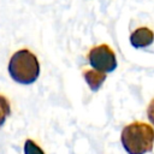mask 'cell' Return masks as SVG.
<instances>
[{
  "label": "cell",
  "instance_id": "obj_1",
  "mask_svg": "<svg viewBox=\"0 0 154 154\" xmlns=\"http://www.w3.org/2000/svg\"><path fill=\"white\" fill-rule=\"evenodd\" d=\"M120 142L128 154H146L154 147V129L147 123L132 122L123 128Z\"/></svg>",
  "mask_w": 154,
  "mask_h": 154
},
{
  "label": "cell",
  "instance_id": "obj_2",
  "mask_svg": "<svg viewBox=\"0 0 154 154\" xmlns=\"http://www.w3.org/2000/svg\"><path fill=\"white\" fill-rule=\"evenodd\" d=\"M10 77L19 84H31L40 76L37 57L29 49H19L12 54L7 65Z\"/></svg>",
  "mask_w": 154,
  "mask_h": 154
},
{
  "label": "cell",
  "instance_id": "obj_3",
  "mask_svg": "<svg viewBox=\"0 0 154 154\" xmlns=\"http://www.w3.org/2000/svg\"><path fill=\"white\" fill-rule=\"evenodd\" d=\"M87 57H88L89 65L91 66V69L96 71H100L107 75L117 69L118 64H117L116 53L106 43L91 47Z\"/></svg>",
  "mask_w": 154,
  "mask_h": 154
},
{
  "label": "cell",
  "instance_id": "obj_4",
  "mask_svg": "<svg viewBox=\"0 0 154 154\" xmlns=\"http://www.w3.org/2000/svg\"><path fill=\"white\" fill-rule=\"evenodd\" d=\"M154 41V32L147 26L137 28L130 35V43L135 48H144L153 43Z\"/></svg>",
  "mask_w": 154,
  "mask_h": 154
},
{
  "label": "cell",
  "instance_id": "obj_5",
  "mask_svg": "<svg viewBox=\"0 0 154 154\" xmlns=\"http://www.w3.org/2000/svg\"><path fill=\"white\" fill-rule=\"evenodd\" d=\"M83 77L84 81L87 82L88 87L90 88L91 91H97L101 85L103 84V82L106 81L107 75L100 71H96L94 69H84L83 70Z\"/></svg>",
  "mask_w": 154,
  "mask_h": 154
},
{
  "label": "cell",
  "instance_id": "obj_6",
  "mask_svg": "<svg viewBox=\"0 0 154 154\" xmlns=\"http://www.w3.org/2000/svg\"><path fill=\"white\" fill-rule=\"evenodd\" d=\"M11 114V105L8 99L0 94V126L6 122L7 117Z\"/></svg>",
  "mask_w": 154,
  "mask_h": 154
},
{
  "label": "cell",
  "instance_id": "obj_7",
  "mask_svg": "<svg viewBox=\"0 0 154 154\" xmlns=\"http://www.w3.org/2000/svg\"><path fill=\"white\" fill-rule=\"evenodd\" d=\"M24 154H45V152L32 140L28 138L24 142Z\"/></svg>",
  "mask_w": 154,
  "mask_h": 154
},
{
  "label": "cell",
  "instance_id": "obj_8",
  "mask_svg": "<svg viewBox=\"0 0 154 154\" xmlns=\"http://www.w3.org/2000/svg\"><path fill=\"white\" fill-rule=\"evenodd\" d=\"M147 117H148L149 122L154 125V99H152V101L149 102V105L147 107Z\"/></svg>",
  "mask_w": 154,
  "mask_h": 154
}]
</instances>
